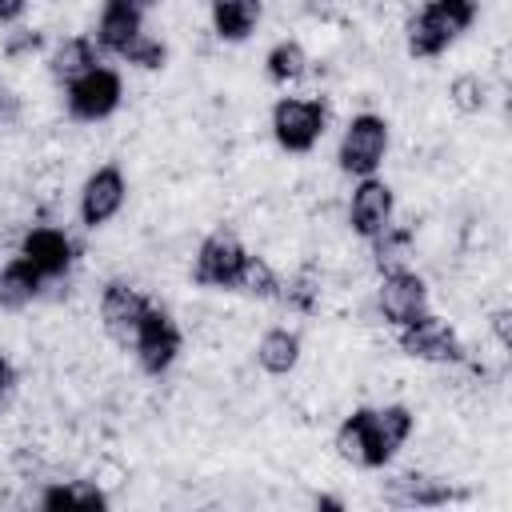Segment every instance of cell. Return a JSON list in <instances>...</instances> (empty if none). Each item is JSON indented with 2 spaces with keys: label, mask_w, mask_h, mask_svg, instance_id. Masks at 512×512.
<instances>
[{
  "label": "cell",
  "mask_w": 512,
  "mask_h": 512,
  "mask_svg": "<svg viewBox=\"0 0 512 512\" xmlns=\"http://www.w3.org/2000/svg\"><path fill=\"white\" fill-rule=\"evenodd\" d=\"M480 16L476 0H424L416 12L404 16V48L412 60L444 56Z\"/></svg>",
  "instance_id": "2"
},
{
  "label": "cell",
  "mask_w": 512,
  "mask_h": 512,
  "mask_svg": "<svg viewBox=\"0 0 512 512\" xmlns=\"http://www.w3.org/2000/svg\"><path fill=\"white\" fill-rule=\"evenodd\" d=\"M28 8H32V0H0V28H12V24H20Z\"/></svg>",
  "instance_id": "27"
},
{
  "label": "cell",
  "mask_w": 512,
  "mask_h": 512,
  "mask_svg": "<svg viewBox=\"0 0 512 512\" xmlns=\"http://www.w3.org/2000/svg\"><path fill=\"white\" fill-rule=\"evenodd\" d=\"M372 308L380 316V324L404 328L412 320H420L424 312H432V288L416 268H396V272H380Z\"/></svg>",
  "instance_id": "7"
},
{
  "label": "cell",
  "mask_w": 512,
  "mask_h": 512,
  "mask_svg": "<svg viewBox=\"0 0 512 512\" xmlns=\"http://www.w3.org/2000/svg\"><path fill=\"white\" fill-rule=\"evenodd\" d=\"M396 220V192L384 176H356L348 204H344V224L360 240H376L388 224Z\"/></svg>",
  "instance_id": "11"
},
{
  "label": "cell",
  "mask_w": 512,
  "mask_h": 512,
  "mask_svg": "<svg viewBox=\"0 0 512 512\" xmlns=\"http://www.w3.org/2000/svg\"><path fill=\"white\" fill-rule=\"evenodd\" d=\"M88 480L108 496V492H116L124 480H128V468L116 460V456H96V464H92V472H88Z\"/></svg>",
  "instance_id": "24"
},
{
  "label": "cell",
  "mask_w": 512,
  "mask_h": 512,
  "mask_svg": "<svg viewBox=\"0 0 512 512\" xmlns=\"http://www.w3.org/2000/svg\"><path fill=\"white\" fill-rule=\"evenodd\" d=\"M244 256H248V248L232 228H212L192 252V284L212 288V292L232 288L236 276H240Z\"/></svg>",
  "instance_id": "10"
},
{
  "label": "cell",
  "mask_w": 512,
  "mask_h": 512,
  "mask_svg": "<svg viewBox=\"0 0 512 512\" xmlns=\"http://www.w3.org/2000/svg\"><path fill=\"white\" fill-rule=\"evenodd\" d=\"M16 256H24L44 280L68 276L76 260V244L60 224H28L16 240Z\"/></svg>",
  "instance_id": "12"
},
{
  "label": "cell",
  "mask_w": 512,
  "mask_h": 512,
  "mask_svg": "<svg viewBox=\"0 0 512 512\" xmlns=\"http://www.w3.org/2000/svg\"><path fill=\"white\" fill-rule=\"evenodd\" d=\"M12 392H16V364H12V360H8V352L0 348V412L8 408Z\"/></svg>",
  "instance_id": "26"
},
{
  "label": "cell",
  "mask_w": 512,
  "mask_h": 512,
  "mask_svg": "<svg viewBox=\"0 0 512 512\" xmlns=\"http://www.w3.org/2000/svg\"><path fill=\"white\" fill-rule=\"evenodd\" d=\"M44 292V276L24 260V256H12L4 268H0V308L4 312H24L40 300Z\"/></svg>",
  "instance_id": "19"
},
{
  "label": "cell",
  "mask_w": 512,
  "mask_h": 512,
  "mask_svg": "<svg viewBox=\"0 0 512 512\" xmlns=\"http://www.w3.org/2000/svg\"><path fill=\"white\" fill-rule=\"evenodd\" d=\"M252 356H256V368H260L264 376H292V372L300 368V360H304L300 332L276 324V328H268V332L256 340Z\"/></svg>",
  "instance_id": "18"
},
{
  "label": "cell",
  "mask_w": 512,
  "mask_h": 512,
  "mask_svg": "<svg viewBox=\"0 0 512 512\" xmlns=\"http://www.w3.org/2000/svg\"><path fill=\"white\" fill-rule=\"evenodd\" d=\"M392 132L380 112H352L336 144V168L344 176H376L388 160Z\"/></svg>",
  "instance_id": "4"
},
{
  "label": "cell",
  "mask_w": 512,
  "mask_h": 512,
  "mask_svg": "<svg viewBox=\"0 0 512 512\" xmlns=\"http://www.w3.org/2000/svg\"><path fill=\"white\" fill-rule=\"evenodd\" d=\"M128 4H132V8H140V12H144V16H148V12H152V8H156V4H160V0H128Z\"/></svg>",
  "instance_id": "29"
},
{
  "label": "cell",
  "mask_w": 512,
  "mask_h": 512,
  "mask_svg": "<svg viewBox=\"0 0 512 512\" xmlns=\"http://www.w3.org/2000/svg\"><path fill=\"white\" fill-rule=\"evenodd\" d=\"M308 48L300 44V40H276L272 48H268V56H264V72H268V80L272 84H296V80H304L308 76Z\"/></svg>",
  "instance_id": "20"
},
{
  "label": "cell",
  "mask_w": 512,
  "mask_h": 512,
  "mask_svg": "<svg viewBox=\"0 0 512 512\" xmlns=\"http://www.w3.org/2000/svg\"><path fill=\"white\" fill-rule=\"evenodd\" d=\"M120 60H128V64H136V68H144V72H156V68H164V60H168V44H164L160 36H152V32H140V36L124 48Z\"/></svg>",
  "instance_id": "23"
},
{
  "label": "cell",
  "mask_w": 512,
  "mask_h": 512,
  "mask_svg": "<svg viewBox=\"0 0 512 512\" xmlns=\"http://www.w3.org/2000/svg\"><path fill=\"white\" fill-rule=\"evenodd\" d=\"M456 496L460 492L452 488V480L428 476V472H416V468H408V472H400L384 484V500L400 504V508H436V504H448Z\"/></svg>",
  "instance_id": "14"
},
{
  "label": "cell",
  "mask_w": 512,
  "mask_h": 512,
  "mask_svg": "<svg viewBox=\"0 0 512 512\" xmlns=\"http://www.w3.org/2000/svg\"><path fill=\"white\" fill-rule=\"evenodd\" d=\"M144 32V12L132 8L128 0H104L100 4V16H96V28H92V40L100 52H112V56H124V48Z\"/></svg>",
  "instance_id": "15"
},
{
  "label": "cell",
  "mask_w": 512,
  "mask_h": 512,
  "mask_svg": "<svg viewBox=\"0 0 512 512\" xmlns=\"http://www.w3.org/2000/svg\"><path fill=\"white\" fill-rule=\"evenodd\" d=\"M128 204V176L120 164H100L84 176L80 192H76V216L88 232L108 228Z\"/></svg>",
  "instance_id": "8"
},
{
  "label": "cell",
  "mask_w": 512,
  "mask_h": 512,
  "mask_svg": "<svg viewBox=\"0 0 512 512\" xmlns=\"http://www.w3.org/2000/svg\"><path fill=\"white\" fill-rule=\"evenodd\" d=\"M232 288H236V292H244L248 300H276V296H280V272L272 268V260H268V256L248 252Z\"/></svg>",
  "instance_id": "21"
},
{
  "label": "cell",
  "mask_w": 512,
  "mask_h": 512,
  "mask_svg": "<svg viewBox=\"0 0 512 512\" xmlns=\"http://www.w3.org/2000/svg\"><path fill=\"white\" fill-rule=\"evenodd\" d=\"M16 112H20V96H16V92H12V84L0 76V116H4V120H12Z\"/></svg>",
  "instance_id": "28"
},
{
  "label": "cell",
  "mask_w": 512,
  "mask_h": 512,
  "mask_svg": "<svg viewBox=\"0 0 512 512\" xmlns=\"http://www.w3.org/2000/svg\"><path fill=\"white\" fill-rule=\"evenodd\" d=\"M488 336H492L496 348H508V340H512V308L508 304L488 312Z\"/></svg>",
  "instance_id": "25"
},
{
  "label": "cell",
  "mask_w": 512,
  "mask_h": 512,
  "mask_svg": "<svg viewBox=\"0 0 512 512\" xmlns=\"http://www.w3.org/2000/svg\"><path fill=\"white\" fill-rule=\"evenodd\" d=\"M264 20V0H208V24L212 36L224 44L248 40Z\"/></svg>",
  "instance_id": "16"
},
{
  "label": "cell",
  "mask_w": 512,
  "mask_h": 512,
  "mask_svg": "<svg viewBox=\"0 0 512 512\" xmlns=\"http://www.w3.org/2000/svg\"><path fill=\"white\" fill-rule=\"evenodd\" d=\"M180 344H184V332L176 324L172 312H164L160 304H148V312L140 316L128 348L136 356V368L144 376H164L176 360H180Z\"/></svg>",
  "instance_id": "5"
},
{
  "label": "cell",
  "mask_w": 512,
  "mask_h": 512,
  "mask_svg": "<svg viewBox=\"0 0 512 512\" xmlns=\"http://www.w3.org/2000/svg\"><path fill=\"white\" fill-rule=\"evenodd\" d=\"M448 104L460 116H480L488 108V80L480 72H456L448 80Z\"/></svg>",
  "instance_id": "22"
},
{
  "label": "cell",
  "mask_w": 512,
  "mask_h": 512,
  "mask_svg": "<svg viewBox=\"0 0 512 512\" xmlns=\"http://www.w3.org/2000/svg\"><path fill=\"white\" fill-rule=\"evenodd\" d=\"M148 304H152V300H148L144 288H136L132 280H108V284L100 288V304H96L100 328L108 332V340H116V344L128 348V340H132L140 316L148 312Z\"/></svg>",
  "instance_id": "13"
},
{
  "label": "cell",
  "mask_w": 512,
  "mask_h": 512,
  "mask_svg": "<svg viewBox=\"0 0 512 512\" xmlns=\"http://www.w3.org/2000/svg\"><path fill=\"white\" fill-rule=\"evenodd\" d=\"M416 432V412L408 404H376V408H356L336 424V456L356 464V468H384L400 456V448Z\"/></svg>",
  "instance_id": "1"
},
{
  "label": "cell",
  "mask_w": 512,
  "mask_h": 512,
  "mask_svg": "<svg viewBox=\"0 0 512 512\" xmlns=\"http://www.w3.org/2000/svg\"><path fill=\"white\" fill-rule=\"evenodd\" d=\"M268 132L280 152L304 156L328 132V104L320 96H280L268 112Z\"/></svg>",
  "instance_id": "3"
},
{
  "label": "cell",
  "mask_w": 512,
  "mask_h": 512,
  "mask_svg": "<svg viewBox=\"0 0 512 512\" xmlns=\"http://www.w3.org/2000/svg\"><path fill=\"white\" fill-rule=\"evenodd\" d=\"M96 40L92 36H80V32H72V36H60L52 48H48V56H44V68H48V76L56 80V84H72L76 76H84L88 68H96L100 60H96Z\"/></svg>",
  "instance_id": "17"
},
{
  "label": "cell",
  "mask_w": 512,
  "mask_h": 512,
  "mask_svg": "<svg viewBox=\"0 0 512 512\" xmlns=\"http://www.w3.org/2000/svg\"><path fill=\"white\" fill-rule=\"evenodd\" d=\"M120 104H124V80L108 64H96L84 76H76L72 84H64V112L76 124H100Z\"/></svg>",
  "instance_id": "6"
},
{
  "label": "cell",
  "mask_w": 512,
  "mask_h": 512,
  "mask_svg": "<svg viewBox=\"0 0 512 512\" xmlns=\"http://www.w3.org/2000/svg\"><path fill=\"white\" fill-rule=\"evenodd\" d=\"M396 332H400V352L412 356V360H420V364L452 368V364L468 360L460 332L444 316H436V312H424L420 320H412V324H404Z\"/></svg>",
  "instance_id": "9"
}]
</instances>
